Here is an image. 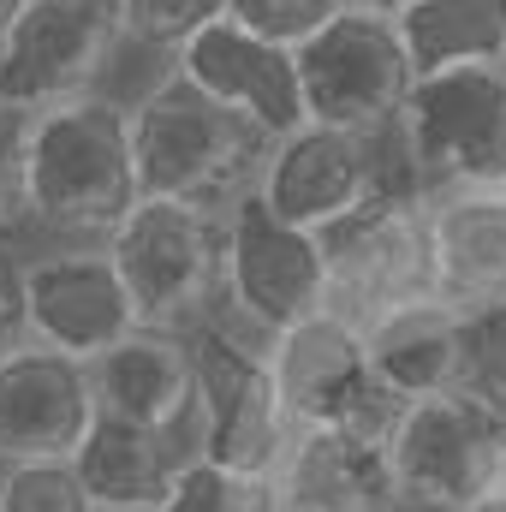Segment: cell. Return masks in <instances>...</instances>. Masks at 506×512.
Listing matches in <instances>:
<instances>
[{
    "instance_id": "6da1fadb",
    "label": "cell",
    "mask_w": 506,
    "mask_h": 512,
    "mask_svg": "<svg viewBox=\"0 0 506 512\" xmlns=\"http://www.w3.org/2000/svg\"><path fill=\"white\" fill-rule=\"evenodd\" d=\"M30 179H36V233L72 245H108L120 221L143 203L131 108L102 90L36 108Z\"/></svg>"
},
{
    "instance_id": "7a4b0ae2",
    "label": "cell",
    "mask_w": 506,
    "mask_h": 512,
    "mask_svg": "<svg viewBox=\"0 0 506 512\" xmlns=\"http://www.w3.org/2000/svg\"><path fill=\"white\" fill-rule=\"evenodd\" d=\"M131 149H137L143 197L233 209L239 197L256 191L274 143L233 108H221L203 84H191L179 66H167L131 102Z\"/></svg>"
},
{
    "instance_id": "3957f363",
    "label": "cell",
    "mask_w": 506,
    "mask_h": 512,
    "mask_svg": "<svg viewBox=\"0 0 506 512\" xmlns=\"http://www.w3.org/2000/svg\"><path fill=\"white\" fill-rule=\"evenodd\" d=\"M227 215L185 197H143L108 239L143 328L191 334L227 304Z\"/></svg>"
},
{
    "instance_id": "277c9868",
    "label": "cell",
    "mask_w": 506,
    "mask_h": 512,
    "mask_svg": "<svg viewBox=\"0 0 506 512\" xmlns=\"http://www.w3.org/2000/svg\"><path fill=\"white\" fill-rule=\"evenodd\" d=\"M393 131L417 197L506 185V66L417 78Z\"/></svg>"
},
{
    "instance_id": "5b68a950",
    "label": "cell",
    "mask_w": 506,
    "mask_h": 512,
    "mask_svg": "<svg viewBox=\"0 0 506 512\" xmlns=\"http://www.w3.org/2000/svg\"><path fill=\"white\" fill-rule=\"evenodd\" d=\"M322 256H328V310L364 334L399 310L435 304L429 203L417 191H381L376 203L328 227Z\"/></svg>"
},
{
    "instance_id": "8992f818",
    "label": "cell",
    "mask_w": 506,
    "mask_h": 512,
    "mask_svg": "<svg viewBox=\"0 0 506 512\" xmlns=\"http://www.w3.org/2000/svg\"><path fill=\"white\" fill-rule=\"evenodd\" d=\"M381 191H411L399 131H346L316 126V120L280 137L262 161V179H256V197L280 221L310 227V233L340 227L346 215L376 203Z\"/></svg>"
},
{
    "instance_id": "52a82bcc",
    "label": "cell",
    "mask_w": 506,
    "mask_h": 512,
    "mask_svg": "<svg viewBox=\"0 0 506 512\" xmlns=\"http://www.w3.org/2000/svg\"><path fill=\"white\" fill-rule=\"evenodd\" d=\"M191 352H197V382H203V459L274 483V471L292 453L298 423L280 399L268 346L215 316L191 328Z\"/></svg>"
},
{
    "instance_id": "ba28073f",
    "label": "cell",
    "mask_w": 506,
    "mask_h": 512,
    "mask_svg": "<svg viewBox=\"0 0 506 512\" xmlns=\"http://www.w3.org/2000/svg\"><path fill=\"white\" fill-rule=\"evenodd\" d=\"M328 310V256L322 233L280 221L262 197H239L227 215V304L221 322H233L251 340H274L310 316Z\"/></svg>"
},
{
    "instance_id": "9c48e42d",
    "label": "cell",
    "mask_w": 506,
    "mask_h": 512,
    "mask_svg": "<svg viewBox=\"0 0 506 512\" xmlns=\"http://www.w3.org/2000/svg\"><path fill=\"white\" fill-rule=\"evenodd\" d=\"M298 72H304L310 120L346 131H393L417 90V66L399 36V18L358 12V6H346L322 36L298 48Z\"/></svg>"
},
{
    "instance_id": "30bf717a",
    "label": "cell",
    "mask_w": 506,
    "mask_h": 512,
    "mask_svg": "<svg viewBox=\"0 0 506 512\" xmlns=\"http://www.w3.org/2000/svg\"><path fill=\"white\" fill-rule=\"evenodd\" d=\"M120 42V0H30L0 42V102L54 108L90 96Z\"/></svg>"
},
{
    "instance_id": "8fae6325",
    "label": "cell",
    "mask_w": 506,
    "mask_h": 512,
    "mask_svg": "<svg viewBox=\"0 0 506 512\" xmlns=\"http://www.w3.org/2000/svg\"><path fill=\"white\" fill-rule=\"evenodd\" d=\"M393 501L429 512H471L495 495V417L465 393L411 399L387 447Z\"/></svg>"
},
{
    "instance_id": "7c38bea8",
    "label": "cell",
    "mask_w": 506,
    "mask_h": 512,
    "mask_svg": "<svg viewBox=\"0 0 506 512\" xmlns=\"http://www.w3.org/2000/svg\"><path fill=\"white\" fill-rule=\"evenodd\" d=\"M24 328L36 346L96 364L143 328V316L108 245H66L24 262Z\"/></svg>"
},
{
    "instance_id": "4fadbf2b",
    "label": "cell",
    "mask_w": 506,
    "mask_h": 512,
    "mask_svg": "<svg viewBox=\"0 0 506 512\" xmlns=\"http://www.w3.org/2000/svg\"><path fill=\"white\" fill-rule=\"evenodd\" d=\"M102 405L90 364L54 346H12L0 358V459H78Z\"/></svg>"
},
{
    "instance_id": "5bb4252c",
    "label": "cell",
    "mask_w": 506,
    "mask_h": 512,
    "mask_svg": "<svg viewBox=\"0 0 506 512\" xmlns=\"http://www.w3.org/2000/svg\"><path fill=\"white\" fill-rule=\"evenodd\" d=\"M173 66L191 84H203L221 108H233L239 120H251L268 143H280V137H292L298 126H310L298 48H280V42L256 36L239 18L209 24Z\"/></svg>"
},
{
    "instance_id": "9a60e30c",
    "label": "cell",
    "mask_w": 506,
    "mask_h": 512,
    "mask_svg": "<svg viewBox=\"0 0 506 512\" xmlns=\"http://www.w3.org/2000/svg\"><path fill=\"white\" fill-rule=\"evenodd\" d=\"M90 376H96L102 417L173 435V441L197 447V459H203V382H197L191 334L137 328L131 340H120L114 352H102L90 364Z\"/></svg>"
},
{
    "instance_id": "2e32d148",
    "label": "cell",
    "mask_w": 506,
    "mask_h": 512,
    "mask_svg": "<svg viewBox=\"0 0 506 512\" xmlns=\"http://www.w3.org/2000/svg\"><path fill=\"white\" fill-rule=\"evenodd\" d=\"M423 203L435 245V304L459 310L465 322L506 316V185L441 191Z\"/></svg>"
},
{
    "instance_id": "e0dca14e",
    "label": "cell",
    "mask_w": 506,
    "mask_h": 512,
    "mask_svg": "<svg viewBox=\"0 0 506 512\" xmlns=\"http://www.w3.org/2000/svg\"><path fill=\"white\" fill-rule=\"evenodd\" d=\"M191 459H197V447L120 423V417H96L90 441L78 447V471L102 512H155L173 495V483Z\"/></svg>"
},
{
    "instance_id": "ac0fdd59",
    "label": "cell",
    "mask_w": 506,
    "mask_h": 512,
    "mask_svg": "<svg viewBox=\"0 0 506 512\" xmlns=\"http://www.w3.org/2000/svg\"><path fill=\"white\" fill-rule=\"evenodd\" d=\"M274 495L304 512H387L393 477L387 459L358 447L340 429H298L286 465L274 471Z\"/></svg>"
},
{
    "instance_id": "d6986e66",
    "label": "cell",
    "mask_w": 506,
    "mask_h": 512,
    "mask_svg": "<svg viewBox=\"0 0 506 512\" xmlns=\"http://www.w3.org/2000/svg\"><path fill=\"white\" fill-rule=\"evenodd\" d=\"M370 364L405 399L459 393L471 376V322L447 304H417L370 328Z\"/></svg>"
},
{
    "instance_id": "ffe728a7",
    "label": "cell",
    "mask_w": 506,
    "mask_h": 512,
    "mask_svg": "<svg viewBox=\"0 0 506 512\" xmlns=\"http://www.w3.org/2000/svg\"><path fill=\"white\" fill-rule=\"evenodd\" d=\"M417 78L459 66H506V0H411L399 12Z\"/></svg>"
},
{
    "instance_id": "44dd1931",
    "label": "cell",
    "mask_w": 506,
    "mask_h": 512,
    "mask_svg": "<svg viewBox=\"0 0 506 512\" xmlns=\"http://www.w3.org/2000/svg\"><path fill=\"white\" fill-rule=\"evenodd\" d=\"M30 149H36V108L0 102V245H18L24 233H36Z\"/></svg>"
},
{
    "instance_id": "7402d4cb",
    "label": "cell",
    "mask_w": 506,
    "mask_h": 512,
    "mask_svg": "<svg viewBox=\"0 0 506 512\" xmlns=\"http://www.w3.org/2000/svg\"><path fill=\"white\" fill-rule=\"evenodd\" d=\"M227 12H233V0H120L126 42L149 48V54H167V60H179Z\"/></svg>"
},
{
    "instance_id": "603a6c76",
    "label": "cell",
    "mask_w": 506,
    "mask_h": 512,
    "mask_svg": "<svg viewBox=\"0 0 506 512\" xmlns=\"http://www.w3.org/2000/svg\"><path fill=\"white\" fill-rule=\"evenodd\" d=\"M155 512H280V495L268 477H245L227 471L215 459H191L173 483V495Z\"/></svg>"
},
{
    "instance_id": "cb8c5ba5",
    "label": "cell",
    "mask_w": 506,
    "mask_h": 512,
    "mask_svg": "<svg viewBox=\"0 0 506 512\" xmlns=\"http://www.w3.org/2000/svg\"><path fill=\"white\" fill-rule=\"evenodd\" d=\"M0 512H102L78 459H18L0 471Z\"/></svg>"
},
{
    "instance_id": "d4e9b609",
    "label": "cell",
    "mask_w": 506,
    "mask_h": 512,
    "mask_svg": "<svg viewBox=\"0 0 506 512\" xmlns=\"http://www.w3.org/2000/svg\"><path fill=\"white\" fill-rule=\"evenodd\" d=\"M340 12H346V0H233L227 18H239L245 30L280 42V48H304V42L322 36Z\"/></svg>"
},
{
    "instance_id": "484cf974",
    "label": "cell",
    "mask_w": 506,
    "mask_h": 512,
    "mask_svg": "<svg viewBox=\"0 0 506 512\" xmlns=\"http://www.w3.org/2000/svg\"><path fill=\"white\" fill-rule=\"evenodd\" d=\"M24 340H30V328H24V256L0 245V358Z\"/></svg>"
},
{
    "instance_id": "4316f807",
    "label": "cell",
    "mask_w": 506,
    "mask_h": 512,
    "mask_svg": "<svg viewBox=\"0 0 506 512\" xmlns=\"http://www.w3.org/2000/svg\"><path fill=\"white\" fill-rule=\"evenodd\" d=\"M346 6H358V12H381V18H399L411 0H346Z\"/></svg>"
},
{
    "instance_id": "83f0119b",
    "label": "cell",
    "mask_w": 506,
    "mask_h": 512,
    "mask_svg": "<svg viewBox=\"0 0 506 512\" xmlns=\"http://www.w3.org/2000/svg\"><path fill=\"white\" fill-rule=\"evenodd\" d=\"M495 489L506 495V423L495 429Z\"/></svg>"
},
{
    "instance_id": "f1b7e54d",
    "label": "cell",
    "mask_w": 506,
    "mask_h": 512,
    "mask_svg": "<svg viewBox=\"0 0 506 512\" xmlns=\"http://www.w3.org/2000/svg\"><path fill=\"white\" fill-rule=\"evenodd\" d=\"M24 6H30V0H0V42H6V30L24 18Z\"/></svg>"
},
{
    "instance_id": "f546056e",
    "label": "cell",
    "mask_w": 506,
    "mask_h": 512,
    "mask_svg": "<svg viewBox=\"0 0 506 512\" xmlns=\"http://www.w3.org/2000/svg\"><path fill=\"white\" fill-rule=\"evenodd\" d=\"M471 512H506V495H501V489H495V495H483V501H477V507H471Z\"/></svg>"
},
{
    "instance_id": "4dcf8cb0",
    "label": "cell",
    "mask_w": 506,
    "mask_h": 512,
    "mask_svg": "<svg viewBox=\"0 0 506 512\" xmlns=\"http://www.w3.org/2000/svg\"><path fill=\"white\" fill-rule=\"evenodd\" d=\"M0 471H6V459H0Z\"/></svg>"
}]
</instances>
